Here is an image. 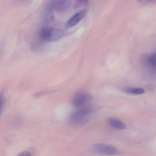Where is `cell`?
<instances>
[{"label":"cell","instance_id":"1","mask_svg":"<svg viewBox=\"0 0 156 156\" xmlns=\"http://www.w3.org/2000/svg\"><path fill=\"white\" fill-rule=\"evenodd\" d=\"M99 108L98 106L88 105L83 108L78 109L70 115L69 122L73 126H82L87 122L91 113L98 111Z\"/></svg>","mask_w":156,"mask_h":156},{"label":"cell","instance_id":"2","mask_svg":"<svg viewBox=\"0 0 156 156\" xmlns=\"http://www.w3.org/2000/svg\"><path fill=\"white\" fill-rule=\"evenodd\" d=\"M39 34L43 40L53 41L61 39L64 36V33L63 30L57 28L45 27L40 30Z\"/></svg>","mask_w":156,"mask_h":156},{"label":"cell","instance_id":"3","mask_svg":"<svg viewBox=\"0 0 156 156\" xmlns=\"http://www.w3.org/2000/svg\"><path fill=\"white\" fill-rule=\"evenodd\" d=\"M91 95L88 93L80 91L76 93L72 100L73 105L76 108L80 109L88 105L92 99Z\"/></svg>","mask_w":156,"mask_h":156},{"label":"cell","instance_id":"4","mask_svg":"<svg viewBox=\"0 0 156 156\" xmlns=\"http://www.w3.org/2000/svg\"><path fill=\"white\" fill-rule=\"evenodd\" d=\"M92 148L97 153L102 155H112L117 152L116 148L113 146L104 144H96L92 146Z\"/></svg>","mask_w":156,"mask_h":156},{"label":"cell","instance_id":"5","mask_svg":"<svg viewBox=\"0 0 156 156\" xmlns=\"http://www.w3.org/2000/svg\"><path fill=\"white\" fill-rule=\"evenodd\" d=\"M86 13V10H83L76 13L67 21L66 27L70 28L76 25L83 18Z\"/></svg>","mask_w":156,"mask_h":156},{"label":"cell","instance_id":"6","mask_svg":"<svg viewBox=\"0 0 156 156\" xmlns=\"http://www.w3.org/2000/svg\"><path fill=\"white\" fill-rule=\"evenodd\" d=\"M107 121L110 126L115 129L122 130L125 129L126 128L125 124L117 119L110 117L107 119Z\"/></svg>","mask_w":156,"mask_h":156},{"label":"cell","instance_id":"7","mask_svg":"<svg viewBox=\"0 0 156 156\" xmlns=\"http://www.w3.org/2000/svg\"><path fill=\"white\" fill-rule=\"evenodd\" d=\"M122 91L125 93L134 95H139L144 93V90L141 88L128 87L123 88Z\"/></svg>","mask_w":156,"mask_h":156},{"label":"cell","instance_id":"8","mask_svg":"<svg viewBox=\"0 0 156 156\" xmlns=\"http://www.w3.org/2000/svg\"><path fill=\"white\" fill-rule=\"evenodd\" d=\"M147 63L154 72L156 73V54H151L148 56Z\"/></svg>","mask_w":156,"mask_h":156},{"label":"cell","instance_id":"9","mask_svg":"<svg viewBox=\"0 0 156 156\" xmlns=\"http://www.w3.org/2000/svg\"><path fill=\"white\" fill-rule=\"evenodd\" d=\"M87 3L86 0H77L76 1L75 7L76 8H79L81 5H85Z\"/></svg>","mask_w":156,"mask_h":156},{"label":"cell","instance_id":"10","mask_svg":"<svg viewBox=\"0 0 156 156\" xmlns=\"http://www.w3.org/2000/svg\"><path fill=\"white\" fill-rule=\"evenodd\" d=\"M17 156H31V155L29 151H25L20 153Z\"/></svg>","mask_w":156,"mask_h":156},{"label":"cell","instance_id":"11","mask_svg":"<svg viewBox=\"0 0 156 156\" xmlns=\"http://www.w3.org/2000/svg\"><path fill=\"white\" fill-rule=\"evenodd\" d=\"M155 53L156 54V51H155Z\"/></svg>","mask_w":156,"mask_h":156}]
</instances>
